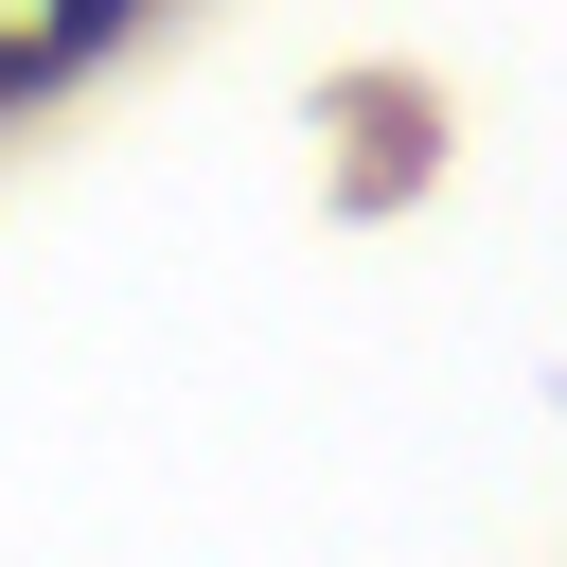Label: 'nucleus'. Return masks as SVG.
<instances>
[{"mask_svg":"<svg viewBox=\"0 0 567 567\" xmlns=\"http://www.w3.org/2000/svg\"><path fill=\"white\" fill-rule=\"evenodd\" d=\"M142 0H0V106H35V89H71L106 35H124Z\"/></svg>","mask_w":567,"mask_h":567,"instance_id":"obj_1","label":"nucleus"}]
</instances>
